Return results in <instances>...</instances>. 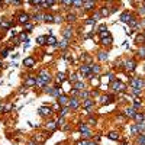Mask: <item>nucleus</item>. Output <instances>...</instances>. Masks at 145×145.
<instances>
[{
    "label": "nucleus",
    "instance_id": "33",
    "mask_svg": "<svg viewBox=\"0 0 145 145\" xmlns=\"http://www.w3.org/2000/svg\"><path fill=\"white\" fill-rule=\"evenodd\" d=\"M68 112H70L68 106H65V107H61V109H60V118H64L65 115H68Z\"/></svg>",
    "mask_w": 145,
    "mask_h": 145
},
{
    "label": "nucleus",
    "instance_id": "11",
    "mask_svg": "<svg viewBox=\"0 0 145 145\" xmlns=\"http://www.w3.org/2000/svg\"><path fill=\"white\" fill-rule=\"evenodd\" d=\"M131 86H132V87H134V89H137V87H139V90H141V87H142V86H144V83H142V80H141V78H132V80H131Z\"/></svg>",
    "mask_w": 145,
    "mask_h": 145
},
{
    "label": "nucleus",
    "instance_id": "2",
    "mask_svg": "<svg viewBox=\"0 0 145 145\" xmlns=\"http://www.w3.org/2000/svg\"><path fill=\"white\" fill-rule=\"evenodd\" d=\"M80 106H81V102H80V99H78V97H70V100H68V109H71V110H77Z\"/></svg>",
    "mask_w": 145,
    "mask_h": 145
},
{
    "label": "nucleus",
    "instance_id": "1",
    "mask_svg": "<svg viewBox=\"0 0 145 145\" xmlns=\"http://www.w3.org/2000/svg\"><path fill=\"white\" fill-rule=\"evenodd\" d=\"M54 112L51 110V106H42V107H39V110H38V115L41 116V118H49Z\"/></svg>",
    "mask_w": 145,
    "mask_h": 145
},
{
    "label": "nucleus",
    "instance_id": "42",
    "mask_svg": "<svg viewBox=\"0 0 145 145\" xmlns=\"http://www.w3.org/2000/svg\"><path fill=\"white\" fill-rule=\"evenodd\" d=\"M9 52H10V48H4V49L1 51V57H0V60H1V58H6V57L9 55Z\"/></svg>",
    "mask_w": 145,
    "mask_h": 145
},
{
    "label": "nucleus",
    "instance_id": "52",
    "mask_svg": "<svg viewBox=\"0 0 145 145\" xmlns=\"http://www.w3.org/2000/svg\"><path fill=\"white\" fill-rule=\"evenodd\" d=\"M10 109H13V106L12 104H7L6 107H3V112H10Z\"/></svg>",
    "mask_w": 145,
    "mask_h": 145
},
{
    "label": "nucleus",
    "instance_id": "48",
    "mask_svg": "<svg viewBox=\"0 0 145 145\" xmlns=\"http://www.w3.org/2000/svg\"><path fill=\"white\" fill-rule=\"evenodd\" d=\"M134 118H135L137 120H139V122L142 123V120H144V115H142V113H137V115H135Z\"/></svg>",
    "mask_w": 145,
    "mask_h": 145
},
{
    "label": "nucleus",
    "instance_id": "51",
    "mask_svg": "<svg viewBox=\"0 0 145 145\" xmlns=\"http://www.w3.org/2000/svg\"><path fill=\"white\" fill-rule=\"evenodd\" d=\"M92 135H93V134H92V131H90V132H84V134H81V137H83V138H90Z\"/></svg>",
    "mask_w": 145,
    "mask_h": 145
},
{
    "label": "nucleus",
    "instance_id": "47",
    "mask_svg": "<svg viewBox=\"0 0 145 145\" xmlns=\"http://www.w3.org/2000/svg\"><path fill=\"white\" fill-rule=\"evenodd\" d=\"M137 42L138 44H144L145 42V36L144 35H138L137 36Z\"/></svg>",
    "mask_w": 145,
    "mask_h": 145
},
{
    "label": "nucleus",
    "instance_id": "28",
    "mask_svg": "<svg viewBox=\"0 0 145 145\" xmlns=\"http://www.w3.org/2000/svg\"><path fill=\"white\" fill-rule=\"evenodd\" d=\"M64 80H65V74H64V73H58V74H57V77H55V81H57V84H61Z\"/></svg>",
    "mask_w": 145,
    "mask_h": 145
},
{
    "label": "nucleus",
    "instance_id": "40",
    "mask_svg": "<svg viewBox=\"0 0 145 145\" xmlns=\"http://www.w3.org/2000/svg\"><path fill=\"white\" fill-rule=\"evenodd\" d=\"M52 89H54V86H45V87H44L42 90H44V93H47V94H51Z\"/></svg>",
    "mask_w": 145,
    "mask_h": 145
},
{
    "label": "nucleus",
    "instance_id": "53",
    "mask_svg": "<svg viewBox=\"0 0 145 145\" xmlns=\"http://www.w3.org/2000/svg\"><path fill=\"white\" fill-rule=\"evenodd\" d=\"M86 23H87V25H94V20H93V19H87V20H86Z\"/></svg>",
    "mask_w": 145,
    "mask_h": 145
},
{
    "label": "nucleus",
    "instance_id": "55",
    "mask_svg": "<svg viewBox=\"0 0 145 145\" xmlns=\"http://www.w3.org/2000/svg\"><path fill=\"white\" fill-rule=\"evenodd\" d=\"M134 94H141V90L139 89H134Z\"/></svg>",
    "mask_w": 145,
    "mask_h": 145
},
{
    "label": "nucleus",
    "instance_id": "21",
    "mask_svg": "<svg viewBox=\"0 0 145 145\" xmlns=\"http://www.w3.org/2000/svg\"><path fill=\"white\" fill-rule=\"evenodd\" d=\"M70 41H67V39H62V41H60V42H57V48H60V49H65L67 47H68Z\"/></svg>",
    "mask_w": 145,
    "mask_h": 145
},
{
    "label": "nucleus",
    "instance_id": "44",
    "mask_svg": "<svg viewBox=\"0 0 145 145\" xmlns=\"http://www.w3.org/2000/svg\"><path fill=\"white\" fill-rule=\"evenodd\" d=\"M32 28H34V25H32V23H29V22L23 25V29H25L26 32H31V31H32Z\"/></svg>",
    "mask_w": 145,
    "mask_h": 145
},
{
    "label": "nucleus",
    "instance_id": "60",
    "mask_svg": "<svg viewBox=\"0 0 145 145\" xmlns=\"http://www.w3.org/2000/svg\"><path fill=\"white\" fill-rule=\"evenodd\" d=\"M0 6H1V1H0Z\"/></svg>",
    "mask_w": 145,
    "mask_h": 145
},
{
    "label": "nucleus",
    "instance_id": "50",
    "mask_svg": "<svg viewBox=\"0 0 145 145\" xmlns=\"http://www.w3.org/2000/svg\"><path fill=\"white\" fill-rule=\"evenodd\" d=\"M100 13H99V12H94V17H93V20L94 22H96V20H99V19H100Z\"/></svg>",
    "mask_w": 145,
    "mask_h": 145
},
{
    "label": "nucleus",
    "instance_id": "22",
    "mask_svg": "<svg viewBox=\"0 0 145 145\" xmlns=\"http://www.w3.org/2000/svg\"><path fill=\"white\" fill-rule=\"evenodd\" d=\"M44 15H45V13H42V12H36L34 16H31V17L34 19L35 22H41V20H44Z\"/></svg>",
    "mask_w": 145,
    "mask_h": 145
},
{
    "label": "nucleus",
    "instance_id": "59",
    "mask_svg": "<svg viewBox=\"0 0 145 145\" xmlns=\"http://www.w3.org/2000/svg\"><path fill=\"white\" fill-rule=\"evenodd\" d=\"M144 7H145V1H144Z\"/></svg>",
    "mask_w": 145,
    "mask_h": 145
},
{
    "label": "nucleus",
    "instance_id": "20",
    "mask_svg": "<svg viewBox=\"0 0 145 145\" xmlns=\"http://www.w3.org/2000/svg\"><path fill=\"white\" fill-rule=\"evenodd\" d=\"M78 99H83V100L90 99V92H87V90H81V92L78 93Z\"/></svg>",
    "mask_w": 145,
    "mask_h": 145
},
{
    "label": "nucleus",
    "instance_id": "31",
    "mask_svg": "<svg viewBox=\"0 0 145 145\" xmlns=\"http://www.w3.org/2000/svg\"><path fill=\"white\" fill-rule=\"evenodd\" d=\"M19 41H20V42L28 44L29 42V39H28V34H26V32H22V34L19 35Z\"/></svg>",
    "mask_w": 145,
    "mask_h": 145
},
{
    "label": "nucleus",
    "instance_id": "35",
    "mask_svg": "<svg viewBox=\"0 0 145 145\" xmlns=\"http://www.w3.org/2000/svg\"><path fill=\"white\" fill-rule=\"evenodd\" d=\"M36 44H38V45H45V44H47V38H45V36H38V39H36Z\"/></svg>",
    "mask_w": 145,
    "mask_h": 145
},
{
    "label": "nucleus",
    "instance_id": "9",
    "mask_svg": "<svg viewBox=\"0 0 145 145\" xmlns=\"http://www.w3.org/2000/svg\"><path fill=\"white\" fill-rule=\"evenodd\" d=\"M144 129H145V123L142 122V123H137V125H132L131 131H132V134H138V132H142Z\"/></svg>",
    "mask_w": 145,
    "mask_h": 145
},
{
    "label": "nucleus",
    "instance_id": "49",
    "mask_svg": "<svg viewBox=\"0 0 145 145\" xmlns=\"http://www.w3.org/2000/svg\"><path fill=\"white\" fill-rule=\"evenodd\" d=\"M138 55H139L141 58H145V48H141V49L138 51Z\"/></svg>",
    "mask_w": 145,
    "mask_h": 145
},
{
    "label": "nucleus",
    "instance_id": "43",
    "mask_svg": "<svg viewBox=\"0 0 145 145\" xmlns=\"http://www.w3.org/2000/svg\"><path fill=\"white\" fill-rule=\"evenodd\" d=\"M62 22V16L61 15H54V23H61Z\"/></svg>",
    "mask_w": 145,
    "mask_h": 145
},
{
    "label": "nucleus",
    "instance_id": "34",
    "mask_svg": "<svg viewBox=\"0 0 145 145\" xmlns=\"http://www.w3.org/2000/svg\"><path fill=\"white\" fill-rule=\"evenodd\" d=\"M78 145H96L94 141H87V139H81L78 141Z\"/></svg>",
    "mask_w": 145,
    "mask_h": 145
},
{
    "label": "nucleus",
    "instance_id": "15",
    "mask_svg": "<svg viewBox=\"0 0 145 145\" xmlns=\"http://www.w3.org/2000/svg\"><path fill=\"white\" fill-rule=\"evenodd\" d=\"M120 20H122L123 23H131V20H132V15L128 13V12H125V13L120 16Z\"/></svg>",
    "mask_w": 145,
    "mask_h": 145
},
{
    "label": "nucleus",
    "instance_id": "7",
    "mask_svg": "<svg viewBox=\"0 0 145 145\" xmlns=\"http://www.w3.org/2000/svg\"><path fill=\"white\" fill-rule=\"evenodd\" d=\"M112 89H113L115 92H123V90L126 89V86L123 84V83H120L119 80H115V81L112 83Z\"/></svg>",
    "mask_w": 145,
    "mask_h": 145
},
{
    "label": "nucleus",
    "instance_id": "5",
    "mask_svg": "<svg viewBox=\"0 0 145 145\" xmlns=\"http://www.w3.org/2000/svg\"><path fill=\"white\" fill-rule=\"evenodd\" d=\"M80 74H81L80 77H86V78H92V77H93L87 64H81V65H80Z\"/></svg>",
    "mask_w": 145,
    "mask_h": 145
},
{
    "label": "nucleus",
    "instance_id": "6",
    "mask_svg": "<svg viewBox=\"0 0 145 145\" xmlns=\"http://www.w3.org/2000/svg\"><path fill=\"white\" fill-rule=\"evenodd\" d=\"M68 100H70V97H67L65 94H61V96L57 97V103H58L60 107H65V106H68Z\"/></svg>",
    "mask_w": 145,
    "mask_h": 145
},
{
    "label": "nucleus",
    "instance_id": "54",
    "mask_svg": "<svg viewBox=\"0 0 145 145\" xmlns=\"http://www.w3.org/2000/svg\"><path fill=\"white\" fill-rule=\"evenodd\" d=\"M89 123H90V125H94V123H96V118H90V119H89Z\"/></svg>",
    "mask_w": 145,
    "mask_h": 145
},
{
    "label": "nucleus",
    "instance_id": "37",
    "mask_svg": "<svg viewBox=\"0 0 145 145\" xmlns=\"http://www.w3.org/2000/svg\"><path fill=\"white\" fill-rule=\"evenodd\" d=\"M90 84L94 86V87H97V86H99V78H97V76H93V77H92V80H90Z\"/></svg>",
    "mask_w": 145,
    "mask_h": 145
},
{
    "label": "nucleus",
    "instance_id": "29",
    "mask_svg": "<svg viewBox=\"0 0 145 145\" xmlns=\"http://www.w3.org/2000/svg\"><path fill=\"white\" fill-rule=\"evenodd\" d=\"M78 131H80L81 134H84V132H90V128H89V125H86V123H80V125H78Z\"/></svg>",
    "mask_w": 145,
    "mask_h": 145
},
{
    "label": "nucleus",
    "instance_id": "36",
    "mask_svg": "<svg viewBox=\"0 0 145 145\" xmlns=\"http://www.w3.org/2000/svg\"><path fill=\"white\" fill-rule=\"evenodd\" d=\"M73 7L81 9L83 7V0H76V1H73Z\"/></svg>",
    "mask_w": 145,
    "mask_h": 145
},
{
    "label": "nucleus",
    "instance_id": "26",
    "mask_svg": "<svg viewBox=\"0 0 145 145\" xmlns=\"http://www.w3.org/2000/svg\"><path fill=\"white\" fill-rule=\"evenodd\" d=\"M125 115L129 116V118H134L135 115H137V110H135V107H128L126 110H125Z\"/></svg>",
    "mask_w": 145,
    "mask_h": 145
},
{
    "label": "nucleus",
    "instance_id": "12",
    "mask_svg": "<svg viewBox=\"0 0 145 145\" xmlns=\"http://www.w3.org/2000/svg\"><path fill=\"white\" fill-rule=\"evenodd\" d=\"M23 65L28 67V68L34 67V65H35V58H34V57H28V58H25V60H23Z\"/></svg>",
    "mask_w": 145,
    "mask_h": 145
},
{
    "label": "nucleus",
    "instance_id": "58",
    "mask_svg": "<svg viewBox=\"0 0 145 145\" xmlns=\"http://www.w3.org/2000/svg\"><path fill=\"white\" fill-rule=\"evenodd\" d=\"M0 68H1V60H0Z\"/></svg>",
    "mask_w": 145,
    "mask_h": 145
},
{
    "label": "nucleus",
    "instance_id": "16",
    "mask_svg": "<svg viewBox=\"0 0 145 145\" xmlns=\"http://www.w3.org/2000/svg\"><path fill=\"white\" fill-rule=\"evenodd\" d=\"M57 1H54V0H47V1H41V7L42 9H51L52 4H55Z\"/></svg>",
    "mask_w": 145,
    "mask_h": 145
},
{
    "label": "nucleus",
    "instance_id": "41",
    "mask_svg": "<svg viewBox=\"0 0 145 145\" xmlns=\"http://www.w3.org/2000/svg\"><path fill=\"white\" fill-rule=\"evenodd\" d=\"M99 13H100V16H107L110 12H109V9H107V7H102V10H100Z\"/></svg>",
    "mask_w": 145,
    "mask_h": 145
},
{
    "label": "nucleus",
    "instance_id": "8",
    "mask_svg": "<svg viewBox=\"0 0 145 145\" xmlns=\"http://www.w3.org/2000/svg\"><path fill=\"white\" fill-rule=\"evenodd\" d=\"M94 6H96V1L93 0H87V1H83V9L90 12V10H94Z\"/></svg>",
    "mask_w": 145,
    "mask_h": 145
},
{
    "label": "nucleus",
    "instance_id": "57",
    "mask_svg": "<svg viewBox=\"0 0 145 145\" xmlns=\"http://www.w3.org/2000/svg\"><path fill=\"white\" fill-rule=\"evenodd\" d=\"M3 107H4V106H3V103H0V112H3Z\"/></svg>",
    "mask_w": 145,
    "mask_h": 145
},
{
    "label": "nucleus",
    "instance_id": "10",
    "mask_svg": "<svg viewBox=\"0 0 145 145\" xmlns=\"http://www.w3.org/2000/svg\"><path fill=\"white\" fill-rule=\"evenodd\" d=\"M62 36H64V39H67V41H70V39L73 38V29H71V26L65 28V29L62 31Z\"/></svg>",
    "mask_w": 145,
    "mask_h": 145
},
{
    "label": "nucleus",
    "instance_id": "23",
    "mask_svg": "<svg viewBox=\"0 0 145 145\" xmlns=\"http://www.w3.org/2000/svg\"><path fill=\"white\" fill-rule=\"evenodd\" d=\"M10 26H12V22H7V20H1L0 22V29H3V31L10 29Z\"/></svg>",
    "mask_w": 145,
    "mask_h": 145
},
{
    "label": "nucleus",
    "instance_id": "24",
    "mask_svg": "<svg viewBox=\"0 0 145 145\" xmlns=\"http://www.w3.org/2000/svg\"><path fill=\"white\" fill-rule=\"evenodd\" d=\"M44 22H47V23H54V15H52V13H45V15H44Z\"/></svg>",
    "mask_w": 145,
    "mask_h": 145
},
{
    "label": "nucleus",
    "instance_id": "45",
    "mask_svg": "<svg viewBox=\"0 0 145 145\" xmlns=\"http://www.w3.org/2000/svg\"><path fill=\"white\" fill-rule=\"evenodd\" d=\"M76 17H77V16H76V15H74V13H68L65 19H67L68 22H74V20H76Z\"/></svg>",
    "mask_w": 145,
    "mask_h": 145
},
{
    "label": "nucleus",
    "instance_id": "39",
    "mask_svg": "<svg viewBox=\"0 0 145 145\" xmlns=\"http://www.w3.org/2000/svg\"><path fill=\"white\" fill-rule=\"evenodd\" d=\"M137 144L138 145H145V137H144V135H139V137H138Z\"/></svg>",
    "mask_w": 145,
    "mask_h": 145
},
{
    "label": "nucleus",
    "instance_id": "17",
    "mask_svg": "<svg viewBox=\"0 0 145 145\" xmlns=\"http://www.w3.org/2000/svg\"><path fill=\"white\" fill-rule=\"evenodd\" d=\"M73 89L77 90V92H81V90H84V89H86V84L83 83V81H77V83L73 84Z\"/></svg>",
    "mask_w": 145,
    "mask_h": 145
},
{
    "label": "nucleus",
    "instance_id": "4",
    "mask_svg": "<svg viewBox=\"0 0 145 145\" xmlns=\"http://www.w3.org/2000/svg\"><path fill=\"white\" fill-rule=\"evenodd\" d=\"M38 77L41 78L44 81V84L47 86L49 81H51V76H49V71H47V70H41L39 71V74H38Z\"/></svg>",
    "mask_w": 145,
    "mask_h": 145
},
{
    "label": "nucleus",
    "instance_id": "46",
    "mask_svg": "<svg viewBox=\"0 0 145 145\" xmlns=\"http://www.w3.org/2000/svg\"><path fill=\"white\" fill-rule=\"evenodd\" d=\"M107 137L110 138V139H119V134H118V132H110Z\"/></svg>",
    "mask_w": 145,
    "mask_h": 145
},
{
    "label": "nucleus",
    "instance_id": "30",
    "mask_svg": "<svg viewBox=\"0 0 145 145\" xmlns=\"http://www.w3.org/2000/svg\"><path fill=\"white\" fill-rule=\"evenodd\" d=\"M97 58L100 61H106L107 60V52L106 51H99L97 52Z\"/></svg>",
    "mask_w": 145,
    "mask_h": 145
},
{
    "label": "nucleus",
    "instance_id": "27",
    "mask_svg": "<svg viewBox=\"0 0 145 145\" xmlns=\"http://www.w3.org/2000/svg\"><path fill=\"white\" fill-rule=\"evenodd\" d=\"M47 45H52V47H55V45H57V38H55V36H48V38H47Z\"/></svg>",
    "mask_w": 145,
    "mask_h": 145
},
{
    "label": "nucleus",
    "instance_id": "3",
    "mask_svg": "<svg viewBox=\"0 0 145 145\" xmlns=\"http://www.w3.org/2000/svg\"><path fill=\"white\" fill-rule=\"evenodd\" d=\"M29 19H31V15L29 13H26V12H19L17 13V22L20 23V25H25L29 22Z\"/></svg>",
    "mask_w": 145,
    "mask_h": 145
},
{
    "label": "nucleus",
    "instance_id": "18",
    "mask_svg": "<svg viewBox=\"0 0 145 145\" xmlns=\"http://www.w3.org/2000/svg\"><path fill=\"white\" fill-rule=\"evenodd\" d=\"M83 107H84V109H90V107H94L93 99H87V100H83Z\"/></svg>",
    "mask_w": 145,
    "mask_h": 145
},
{
    "label": "nucleus",
    "instance_id": "56",
    "mask_svg": "<svg viewBox=\"0 0 145 145\" xmlns=\"http://www.w3.org/2000/svg\"><path fill=\"white\" fill-rule=\"evenodd\" d=\"M28 145H38V142H36V141H29Z\"/></svg>",
    "mask_w": 145,
    "mask_h": 145
},
{
    "label": "nucleus",
    "instance_id": "14",
    "mask_svg": "<svg viewBox=\"0 0 145 145\" xmlns=\"http://www.w3.org/2000/svg\"><path fill=\"white\" fill-rule=\"evenodd\" d=\"M35 81H36V76H29L25 80V86L26 87H32V86H35Z\"/></svg>",
    "mask_w": 145,
    "mask_h": 145
},
{
    "label": "nucleus",
    "instance_id": "38",
    "mask_svg": "<svg viewBox=\"0 0 145 145\" xmlns=\"http://www.w3.org/2000/svg\"><path fill=\"white\" fill-rule=\"evenodd\" d=\"M61 4H64V7H71L73 6V0H62Z\"/></svg>",
    "mask_w": 145,
    "mask_h": 145
},
{
    "label": "nucleus",
    "instance_id": "13",
    "mask_svg": "<svg viewBox=\"0 0 145 145\" xmlns=\"http://www.w3.org/2000/svg\"><path fill=\"white\" fill-rule=\"evenodd\" d=\"M57 128H58V126H57V122H55V120H48V122L45 123V129H48V131H55Z\"/></svg>",
    "mask_w": 145,
    "mask_h": 145
},
{
    "label": "nucleus",
    "instance_id": "32",
    "mask_svg": "<svg viewBox=\"0 0 145 145\" xmlns=\"http://www.w3.org/2000/svg\"><path fill=\"white\" fill-rule=\"evenodd\" d=\"M99 99H100V103L102 104H107L109 102H112V97H109V96H100Z\"/></svg>",
    "mask_w": 145,
    "mask_h": 145
},
{
    "label": "nucleus",
    "instance_id": "19",
    "mask_svg": "<svg viewBox=\"0 0 145 145\" xmlns=\"http://www.w3.org/2000/svg\"><path fill=\"white\" fill-rule=\"evenodd\" d=\"M135 67H137V64H135V61H126L125 62V68L128 70V71H132V70H135Z\"/></svg>",
    "mask_w": 145,
    "mask_h": 145
},
{
    "label": "nucleus",
    "instance_id": "25",
    "mask_svg": "<svg viewBox=\"0 0 145 145\" xmlns=\"http://www.w3.org/2000/svg\"><path fill=\"white\" fill-rule=\"evenodd\" d=\"M51 96L52 97H58V96H61V89L58 87V86H54V89H52V92H51Z\"/></svg>",
    "mask_w": 145,
    "mask_h": 145
}]
</instances>
